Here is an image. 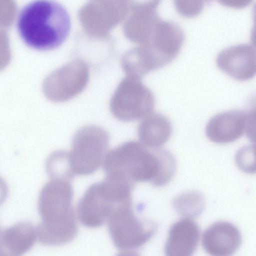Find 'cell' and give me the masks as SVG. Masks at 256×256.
<instances>
[{"label":"cell","instance_id":"cell-9","mask_svg":"<svg viewBox=\"0 0 256 256\" xmlns=\"http://www.w3.org/2000/svg\"><path fill=\"white\" fill-rule=\"evenodd\" d=\"M89 78V68L84 62L72 60L47 77L44 84L45 94L54 102L68 100L83 91Z\"/></svg>","mask_w":256,"mask_h":256},{"label":"cell","instance_id":"cell-23","mask_svg":"<svg viewBox=\"0 0 256 256\" xmlns=\"http://www.w3.org/2000/svg\"><path fill=\"white\" fill-rule=\"evenodd\" d=\"M220 2L223 5L234 8H242L247 6L252 0H223Z\"/></svg>","mask_w":256,"mask_h":256},{"label":"cell","instance_id":"cell-6","mask_svg":"<svg viewBox=\"0 0 256 256\" xmlns=\"http://www.w3.org/2000/svg\"><path fill=\"white\" fill-rule=\"evenodd\" d=\"M155 99L141 78L129 76L120 81L110 103L112 114L122 122L144 119L152 114Z\"/></svg>","mask_w":256,"mask_h":256},{"label":"cell","instance_id":"cell-12","mask_svg":"<svg viewBox=\"0 0 256 256\" xmlns=\"http://www.w3.org/2000/svg\"><path fill=\"white\" fill-rule=\"evenodd\" d=\"M218 66L230 77L244 81L256 74V50L252 44L243 43L231 46L217 56Z\"/></svg>","mask_w":256,"mask_h":256},{"label":"cell","instance_id":"cell-4","mask_svg":"<svg viewBox=\"0 0 256 256\" xmlns=\"http://www.w3.org/2000/svg\"><path fill=\"white\" fill-rule=\"evenodd\" d=\"M133 188L124 182L106 178L91 184L77 204L76 213L84 226H102L121 204L132 199Z\"/></svg>","mask_w":256,"mask_h":256},{"label":"cell","instance_id":"cell-22","mask_svg":"<svg viewBox=\"0 0 256 256\" xmlns=\"http://www.w3.org/2000/svg\"><path fill=\"white\" fill-rule=\"evenodd\" d=\"M174 4L178 12L186 17H193L198 14L203 9L202 0H174Z\"/></svg>","mask_w":256,"mask_h":256},{"label":"cell","instance_id":"cell-20","mask_svg":"<svg viewBox=\"0 0 256 256\" xmlns=\"http://www.w3.org/2000/svg\"><path fill=\"white\" fill-rule=\"evenodd\" d=\"M46 168L50 179L59 178L70 181L74 177L68 159V152L57 150L48 158Z\"/></svg>","mask_w":256,"mask_h":256},{"label":"cell","instance_id":"cell-5","mask_svg":"<svg viewBox=\"0 0 256 256\" xmlns=\"http://www.w3.org/2000/svg\"><path fill=\"white\" fill-rule=\"evenodd\" d=\"M109 144V135L102 128L88 125L79 129L72 140L68 159L74 176H88L101 166Z\"/></svg>","mask_w":256,"mask_h":256},{"label":"cell","instance_id":"cell-24","mask_svg":"<svg viewBox=\"0 0 256 256\" xmlns=\"http://www.w3.org/2000/svg\"><path fill=\"white\" fill-rule=\"evenodd\" d=\"M8 195V188L6 182L0 177V205L6 200Z\"/></svg>","mask_w":256,"mask_h":256},{"label":"cell","instance_id":"cell-21","mask_svg":"<svg viewBox=\"0 0 256 256\" xmlns=\"http://www.w3.org/2000/svg\"><path fill=\"white\" fill-rule=\"evenodd\" d=\"M236 162L242 171L252 173L255 171L254 147L245 146L240 149L236 156Z\"/></svg>","mask_w":256,"mask_h":256},{"label":"cell","instance_id":"cell-25","mask_svg":"<svg viewBox=\"0 0 256 256\" xmlns=\"http://www.w3.org/2000/svg\"><path fill=\"white\" fill-rule=\"evenodd\" d=\"M116 256H140L136 252L132 250H123Z\"/></svg>","mask_w":256,"mask_h":256},{"label":"cell","instance_id":"cell-18","mask_svg":"<svg viewBox=\"0 0 256 256\" xmlns=\"http://www.w3.org/2000/svg\"><path fill=\"white\" fill-rule=\"evenodd\" d=\"M152 51L146 46L139 45L124 53L121 60L126 76L141 78L150 71L160 68Z\"/></svg>","mask_w":256,"mask_h":256},{"label":"cell","instance_id":"cell-15","mask_svg":"<svg viewBox=\"0 0 256 256\" xmlns=\"http://www.w3.org/2000/svg\"><path fill=\"white\" fill-rule=\"evenodd\" d=\"M198 224L190 218L180 220L170 228L166 242V256H192L200 238Z\"/></svg>","mask_w":256,"mask_h":256},{"label":"cell","instance_id":"cell-16","mask_svg":"<svg viewBox=\"0 0 256 256\" xmlns=\"http://www.w3.org/2000/svg\"><path fill=\"white\" fill-rule=\"evenodd\" d=\"M36 239V228L32 223L18 222L0 232V256H22Z\"/></svg>","mask_w":256,"mask_h":256},{"label":"cell","instance_id":"cell-2","mask_svg":"<svg viewBox=\"0 0 256 256\" xmlns=\"http://www.w3.org/2000/svg\"><path fill=\"white\" fill-rule=\"evenodd\" d=\"M74 191L70 181L52 178L42 188L38 210L42 222L36 227L38 242L50 246L73 240L78 226L72 205Z\"/></svg>","mask_w":256,"mask_h":256},{"label":"cell","instance_id":"cell-7","mask_svg":"<svg viewBox=\"0 0 256 256\" xmlns=\"http://www.w3.org/2000/svg\"><path fill=\"white\" fill-rule=\"evenodd\" d=\"M107 222L114 245L122 250H132L142 246L155 231L153 224H146L136 216L132 208V200L118 206Z\"/></svg>","mask_w":256,"mask_h":256},{"label":"cell","instance_id":"cell-17","mask_svg":"<svg viewBox=\"0 0 256 256\" xmlns=\"http://www.w3.org/2000/svg\"><path fill=\"white\" fill-rule=\"evenodd\" d=\"M172 126L170 120L159 113L152 114L140 123L138 134L140 143L150 148H159L170 138Z\"/></svg>","mask_w":256,"mask_h":256},{"label":"cell","instance_id":"cell-13","mask_svg":"<svg viewBox=\"0 0 256 256\" xmlns=\"http://www.w3.org/2000/svg\"><path fill=\"white\" fill-rule=\"evenodd\" d=\"M160 2H132L123 26L124 35L128 40L138 45L148 42L160 18L158 12Z\"/></svg>","mask_w":256,"mask_h":256},{"label":"cell","instance_id":"cell-10","mask_svg":"<svg viewBox=\"0 0 256 256\" xmlns=\"http://www.w3.org/2000/svg\"><path fill=\"white\" fill-rule=\"evenodd\" d=\"M254 110H233L212 116L206 128V134L212 142L224 144L240 138L245 132L251 138L254 124Z\"/></svg>","mask_w":256,"mask_h":256},{"label":"cell","instance_id":"cell-14","mask_svg":"<svg viewBox=\"0 0 256 256\" xmlns=\"http://www.w3.org/2000/svg\"><path fill=\"white\" fill-rule=\"evenodd\" d=\"M240 233L233 224L218 222L211 225L204 232L202 246L210 256H231L239 248Z\"/></svg>","mask_w":256,"mask_h":256},{"label":"cell","instance_id":"cell-8","mask_svg":"<svg viewBox=\"0 0 256 256\" xmlns=\"http://www.w3.org/2000/svg\"><path fill=\"white\" fill-rule=\"evenodd\" d=\"M132 2L90 1L80 8L78 19L88 34L96 38H105L114 27L126 20Z\"/></svg>","mask_w":256,"mask_h":256},{"label":"cell","instance_id":"cell-1","mask_svg":"<svg viewBox=\"0 0 256 256\" xmlns=\"http://www.w3.org/2000/svg\"><path fill=\"white\" fill-rule=\"evenodd\" d=\"M103 169L106 178L128 182H148L156 186L166 184L176 170L174 156L166 150L150 148L129 141L105 155Z\"/></svg>","mask_w":256,"mask_h":256},{"label":"cell","instance_id":"cell-11","mask_svg":"<svg viewBox=\"0 0 256 256\" xmlns=\"http://www.w3.org/2000/svg\"><path fill=\"white\" fill-rule=\"evenodd\" d=\"M184 33L178 24L160 18L148 42L160 68L170 64L178 55L184 41Z\"/></svg>","mask_w":256,"mask_h":256},{"label":"cell","instance_id":"cell-19","mask_svg":"<svg viewBox=\"0 0 256 256\" xmlns=\"http://www.w3.org/2000/svg\"><path fill=\"white\" fill-rule=\"evenodd\" d=\"M204 204L202 195L194 190L182 194L174 200V206L178 212L188 218L199 215L202 211Z\"/></svg>","mask_w":256,"mask_h":256},{"label":"cell","instance_id":"cell-3","mask_svg":"<svg viewBox=\"0 0 256 256\" xmlns=\"http://www.w3.org/2000/svg\"><path fill=\"white\" fill-rule=\"evenodd\" d=\"M70 19L65 8L55 1L38 0L26 5L17 20L19 35L28 46L49 50L60 46L68 36Z\"/></svg>","mask_w":256,"mask_h":256}]
</instances>
